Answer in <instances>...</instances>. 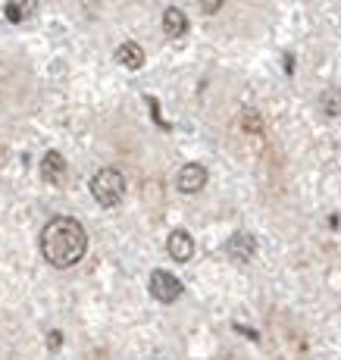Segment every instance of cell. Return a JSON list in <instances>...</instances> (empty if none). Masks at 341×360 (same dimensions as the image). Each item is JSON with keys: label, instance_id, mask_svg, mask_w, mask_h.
Here are the masks:
<instances>
[{"label": "cell", "instance_id": "13", "mask_svg": "<svg viewBox=\"0 0 341 360\" xmlns=\"http://www.w3.org/2000/svg\"><path fill=\"white\" fill-rule=\"evenodd\" d=\"M222 10V4H217V0H213V4H200V13H219Z\"/></svg>", "mask_w": 341, "mask_h": 360}, {"label": "cell", "instance_id": "3", "mask_svg": "<svg viewBox=\"0 0 341 360\" xmlns=\"http://www.w3.org/2000/svg\"><path fill=\"white\" fill-rule=\"evenodd\" d=\"M182 292H185V285L172 273H166V269H154V273H150V295H154L160 304L179 301Z\"/></svg>", "mask_w": 341, "mask_h": 360}, {"label": "cell", "instance_id": "5", "mask_svg": "<svg viewBox=\"0 0 341 360\" xmlns=\"http://www.w3.org/2000/svg\"><path fill=\"white\" fill-rule=\"evenodd\" d=\"M166 251H169V257L179 260V263L191 260V257H194V238H191V235H188L185 229L169 232V238H166Z\"/></svg>", "mask_w": 341, "mask_h": 360}, {"label": "cell", "instance_id": "4", "mask_svg": "<svg viewBox=\"0 0 341 360\" xmlns=\"http://www.w3.org/2000/svg\"><path fill=\"white\" fill-rule=\"evenodd\" d=\"M204 185H207V169L200 163H185L182 169H179L176 188L182 191V195H198V191H204Z\"/></svg>", "mask_w": 341, "mask_h": 360}, {"label": "cell", "instance_id": "1", "mask_svg": "<svg viewBox=\"0 0 341 360\" xmlns=\"http://www.w3.org/2000/svg\"><path fill=\"white\" fill-rule=\"evenodd\" d=\"M88 251V232L75 217H53L41 232V254L51 266L69 269Z\"/></svg>", "mask_w": 341, "mask_h": 360}, {"label": "cell", "instance_id": "11", "mask_svg": "<svg viewBox=\"0 0 341 360\" xmlns=\"http://www.w3.org/2000/svg\"><path fill=\"white\" fill-rule=\"evenodd\" d=\"M319 107L326 116H341V88H326L319 94Z\"/></svg>", "mask_w": 341, "mask_h": 360}, {"label": "cell", "instance_id": "12", "mask_svg": "<svg viewBox=\"0 0 341 360\" xmlns=\"http://www.w3.org/2000/svg\"><path fill=\"white\" fill-rule=\"evenodd\" d=\"M47 345H51V351H57L63 345V332H47Z\"/></svg>", "mask_w": 341, "mask_h": 360}, {"label": "cell", "instance_id": "10", "mask_svg": "<svg viewBox=\"0 0 341 360\" xmlns=\"http://www.w3.org/2000/svg\"><path fill=\"white\" fill-rule=\"evenodd\" d=\"M34 4H25V0H10V4H4V16L10 19V22H25V19L32 16Z\"/></svg>", "mask_w": 341, "mask_h": 360}, {"label": "cell", "instance_id": "6", "mask_svg": "<svg viewBox=\"0 0 341 360\" xmlns=\"http://www.w3.org/2000/svg\"><path fill=\"white\" fill-rule=\"evenodd\" d=\"M226 251H229V257L247 263V260H254V254H257V238L250 232H235L232 238H229Z\"/></svg>", "mask_w": 341, "mask_h": 360}, {"label": "cell", "instance_id": "9", "mask_svg": "<svg viewBox=\"0 0 341 360\" xmlns=\"http://www.w3.org/2000/svg\"><path fill=\"white\" fill-rule=\"evenodd\" d=\"M116 60H120V66H125V69H141L144 66V51L135 44V41H125V44H120L116 47Z\"/></svg>", "mask_w": 341, "mask_h": 360}, {"label": "cell", "instance_id": "2", "mask_svg": "<svg viewBox=\"0 0 341 360\" xmlns=\"http://www.w3.org/2000/svg\"><path fill=\"white\" fill-rule=\"evenodd\" d=\"M91 195L97 204L103 207H116L125 198V176L116 166H103V169L94 172L91 179Z\"/></svg>", "mask_w": 341, "mask_h": 360}, {"label": "cell", "instance_id": "7", "mask_svg": "<svg viewBox=\"0 0 341 360\" xmlns=\"http://www.w3.org/2000/svg\"><path fill=\"white\" fill-rule=\"evenodd\" d=\"M41 176H44V182L60 185L63 179H66V157L57 154V150H47V154L41 157Z\"/></svg>", "mask_w": 341, "mask_h": 360}, {"label": "cell", "instance_id": "8", "mask_svg": "<svg viewBox=\"0 0 341 360\" xmlns=\"http://www.w3.org/2000/svg\"><path fill=\"white\" fill-rule=\"evenodd\" d=\"M163 32H166V38H172V41L185 38V34H188L185 10H179V6H166V10H163Z\"/></svg>", "mask_w": 341, "mask_h": 360}]
</instances>
